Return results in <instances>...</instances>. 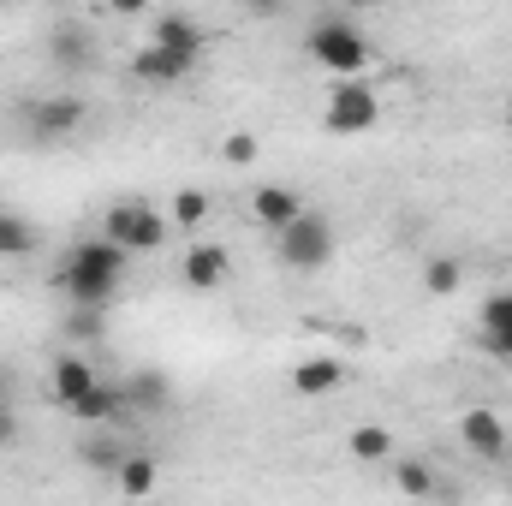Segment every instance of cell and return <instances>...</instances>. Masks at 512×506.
I'll list each match as a JSON object with an SVG mask.
<instances>
[{"label": "cell", "mask_w": 512, "mask_h": 506, "mask_svg": "<svg viewBox=\"0 0 512 506\" xmlns=\"http://www.w3.org/2000/svg\"><path fill=\"white\" fill-rule=\"evenodd\" d=\"M102 239H108V245H120L126 256H137V251H155V245L167 239V221H161L149 203L126 197V203H114V209L102 215Z\"/></svg>", "instance_id": "3957f363"}, {"label": "cell", "mask_w": 512, "mask_h": 506, "mask_svg": "<svg viewBox=\"0 0 512 506\" xmlns=\"http://www.w3.org/2000/svg\"><path fill=\"white\" fill-rule=\"evenodd\" d=\"M459 441L477 453V459H501L507 453V417L501 411H489V405H471L465 417H459Z\"/></svg>", "instance_id": "ba28073f"}, {"label": "cell", "mask_w": 512, "mask_h": 506, "mask_svg": "<svg viewBox=\"0 0 512 506\" xmlns=\"http://www.w3.org/2000/svg\"><path fill=\"white\" fill-rule=\"evenodd\" d=\"M120 280H126V251L108 239H78L54 274V286L66 292V310H108L120 298Z\"/></svg>", "instance_id": "6da1fadb"}, {"label": "cell", "mask_w": 512, "mask_h": 506, "mask_svg": "<svg viewBox=\"0 0 512 506\" xmlns=\"http://www.w3.org/2000/svg\"><path fill=\"white\" fill-rule=\"evenodd\" d=\"M483 346L495 358H512V292H495L483 304Z\"/></svg>", "instance_id": "e0dca14e"}, {"label": "cell", "mask_w": 512, "mask_h": 506, "mask_svg": "<svg viewBox=\"0 0 512 506\" xmlns=\"http://www.w3.org/2000/svg\"><path fill=\"white\" fill-rule=\"evenodd\" d=\"M155 483H161V459H155V453H126V465L114 471V489H120L126 501H149Z\"/></svg>", "instance_id": "9a60e30c"}, {"label": "cell", "mask_w": 512, "mask_h": 506, "mask_svg": "<svg viewBox=\"0 0 512 506\" xmlns=\"http://www.w3.org/2000/svg\"><path fill=\"white\" fill-rule=\"evenodd\" d=\"M393 483H399V495H411V501H429V495H435V471H429L423 459H399V465H393Z\"/></svg>", "instance_id": "603a6c76"}, {"label": "cell", "mask_w": 512, "mask_h": 506, "mask_svg": "<svg viewBox=\"0 0 512 506\" xmlns=\"http://www.w3.org/2000/svg\"><path fill=\"white\" fill-rule=\"evenodd\" d=\"M126 441H120V429H90L84 441H78V459L90 465V471H102V477H114L120 465H126Z\"/></svg>", "instance_id": "5bb4252c"}, {"label": "cell", "mask_w": 512, "mask_h": 506, "mask_svg": "<svg viewBox=\"0 0 512 506\" xmlns=\"http://www.w3.org/2000/svg\"><path fill=\"white\" fill-rule=\"evenodd\" d=\"M376 120H382V96H376L364 78H340V84L328 90L322 126L334 131V137H358V131H370Z\"/></svg>", "instance_id": "277c9868"}, {"label": "cell", "mask_w": 512, "mask_h": 506, "mask_svg": "<svg viewBox=\"0 0 512 506\" xmlns=\"http://www.w3.org/2000/svg\"><path fill=\"white\" fill-rule=\"evenodd\" d=\"M12 441H18V417L0 405V447H12Z\"/></svg>", "instance_id": "4316f807"}, {"label": "cell", "mask_w": 512, "mask_h": 506, "mask_svg": "<svg viewBox=\"0 0 512 506\" xmlns=\"http://www.w3.org/2000/svg\"><path fill=\"white\" fill-rule=\"evenodd\" d=\"M48 48H54V66H72V72H84L96 54V42H90V30L84 24H54V36H48Z\"/></svg>", "instance_id": "ac0fdd59"}, {"label": "cell", "mask_w": 512, "mask_h": 506, "mask_svg": "<svg viewBox=\"0 0 512 506\" xmlns=\"http://www.w3.org/2000/svg\"><path fill=\"white\" fill-rule=\"evenodd\" d=\"M131 72H137L143 84H161V90H167V84H185L197 66H185V60H173V54H161V48H137V54H131Z\"/></svg>", "instance_id": "2e32d148"}, {"label": "cell", "mask_w": 512, "mask_h": 506, "mask_svg": "<svg viewBox=\"0 0 512 506\" xmlns=\"http://www.w3.org/2000/svg\"><path fill=\"white\" fill-rule=\"evenodd\" d=\"M149 48H161V54L197 66L203 48H209V30H203L191 12H155V18H149Z\"/></svg>", "instance_id": "52a82bcc"}, {"label": "cell", "mask_w": 512, "mask_h": 506, "mask_svg": "<svg viewBox=\"0 0 512 506\" xmlns=\"http://www.w3.org/2000/svg\"><path fill=\"white\" fill-rule=\"evenodd\" d=\"M90 120V102L84 96H36V102H24V131L36 137V143H60V137H72V131Z\"/></svg>", "instance_id": "8992f818"}, {"label": "cell", "mask_w": 512, "mask_h": 506, "mask_svg": "<svg viewBox=\"0 0 512 506\" xmlns=\"http://www.w3.org/2000/svg\"><path fill=\"white\" fill-rule=\"evenodd\" d=\"M304 54H310L316 66H328L334 78H358V72L376 60L370 36H364L352 18H340V12H328V18H316V24L304 30Z\"/></svg>", "instance_id": "7a4b0ae2"}, {"label": "cell", "mask_w": 512, "mask_h": 506, "mask_svg": "<svg viewBox=\"0 0 512 506\" xmlns=\"http://www.w3.org/2000/svg\"><path fill=\"white\" fill-rule=\"evenodd\" d=\"M274 245H280V262H286V268H298V274H316V268L334 256V227H328L322 215H310V209H304V215H298V221H292V227H286Z\"/></svg>", "instance_id": "5b68a950"}, {"label": "cell", "mask_w": 512, "mask_h": 506, "mask_svg": "<svg viewBox=\"0 0 512 506\" xmlns=\"http://www.w3.org/2000/svg\"><path fill=\"white\" fill-rule=\"evenodd\" d=\"M102 316L108 310H66V340H102Z\"/></svg>", "instance_id": "d4e9b609"}, {"label": "cell", "mask_w": 512, "mask_h": 506, "mask_svg": "<svg viewBox=\"0 0 512 506\" xmlns=\"http://www.w3.org/2000/svg\"><path fill=\"white\" fill-rule=\"evenodd\" d=\"M251 215L268 227V233H286L298 215H304V197L292 185H256L251 191Z\"/></svg>", "instance_id": "8fae6325"}, {"label": "cell", "mask_w": 512, "mask_h": 506, "mask_svg": "<svg viewBox=\"0 0 512 506\" xmlns=\"http://www.w3.org/2000/svg\"><path fill=\"white\" fill-rule=\"evenodd\" d=\"M209 221V191H197V185H185V191H173V227H203Z\"/></svg>", "instance_id": "cb8c5ba5"}, {"label": "cell", "mask_w": 512, "mask_h": 506, "mask_svg": "<svg viewBox=\"0 0 512 506\" xmlns=\"http://www.w3.org/2000/svg\"><path fill=\"white\" fill-rule=\"evenodd\" d=\"M0 405H6V399H0Z\"/></svg>", "instance_id": "f1b7e54d"}, {"label": "cell", "mask_w": 512, "mask_h": 506, "mask_svg": "<svg viewBox=\"0 0 512 506\" xmlns=\"http://www.w3.org/2000/svg\"><path fill=\"white\" fill-rule=\"evenodd\" d=\"M507 131H512V102H507Z\"/></svg>", "instance_id": "83f0119b"}, {"label": "cell", "mask_w": 512, "mask_h": 506, "mask_svg": "<svg viewBox=\"0 0 512 506\" xmlns=\"http://www.w3.org/2000/svg\"><path fill=\"white\" fill-rule=\"evenodd\" d=\"M36 245H42L36 221H24V215H0V256H30Z\"/></svg>", "instance_id": "7402d4cb"}, {"label": "cell", "mask_w": 512, "mask_h": 506, "mask_svg": "<svg viewBox=\"0 0 512 506\" xmlns=\"http://www.w3.org/2000/svg\"><path fill=\"white\" fill-rule=\"evenodd\" d=\"M346 447H352L358 465H382V459H393V429H382V423H358V429L346 435Z\"/></svg>", "instance_id": "ffe728a7"}, {"label": "cell", "mask_w": 512, "mask_h": 506, "mask_svg": "<svg viewBox=\"0 0 512 506\" xmlns=\"http://www.w3.org/2000/svg\"><path fill=\"white\" fill-rule=\"evenodd\" d=\"M96 381H102V376H96V364H90V358L60 352V358H54V370H48V393H54V405H66V411H72Z\"/></svg>", "instance_id": "9c48e42d"}, {"label": "cell", "mask_w": 512, "mask_h": 506, "mask_svg": "<svg viewBox=\"0 0 512 506\" xmlns=\"http://www.w3.org/2000/svg\"><path fill=\"white\" fill-rule=\"evenodd\" d=\"M465 286V262H453V256H429L423 262V292L429 298H453Z\"/></svg>", "instance_id": "44dd1931"}, {"label": "cell", "mask_w": 512, "mask_h": 506, "mask_svg": "<svg viewBox=\"0 0 512 506\" xmlns=\"http://www.w3.org/2000/svg\"><path fill=\"white\" fill-rule=\"evenodd\" d=\"M221 161H227V167H251L256 161V137L251 131H233V137L221 143Z\"/></svg>", "instance_id": "484cf974"}, {"label": "cell", "mask_w": 512, "mask_h": 506, "mask_svg": "<svg viewBox=\"0 0 512 506\" xmlns=\"http://www.w3.org/2000/svg\"><path fill=\"white\" fill-rule=\"evenodd\" d=\"M120 387H126V405H131V411H161V405L173 399V387H167V376H161V370H131Z\"/></svg>", "instance_id": "d6986e66"}, {"label": "cell", "mask_w": 512, "mask_h": 506, "mask_svg": "<svg viewBox=\"0 0 512 506\" xmlns=\"http://www.w3.org/2000/svg\"><path fill=\"white\" fill-rule=\"evenodd\" d=\"M340 381H346V364H340V358H304V364L292 370V393H298V399H328Z\"/></svg>", "instance_id": "4fadbf2b"}, {"label": "cell", "mask_w": 512, "mask_h": 506, "mask_svg": "<svg viewBox=\"0 0 512 506\" xmlns=\"http://www.w3.org/2000/svg\"><path fill=\"white\" fill-rule=\"evenodd\" d=\"M227 268H233V262H227L221 245H191L185 262H179V274H185L191 292H221V286H227Z\"/></svg>", "instance_id": "7c38bea8"}, {"label": "cell", "mask_w": 512, "mask_h": 506, "mask_svg": "<svg viewBox=\"0 0 512 506\" xmlns=\"http://www.w3.org/2000/svg\"><path fill=\"white\" fill-rule=\"evenodd\" d=\"M72 417H78V423H90V429H114L120 417H131L126 387H120V381H96V387L72 405Z\"/></svg>", "instance_id": "30bf717a"}]
</instances>
